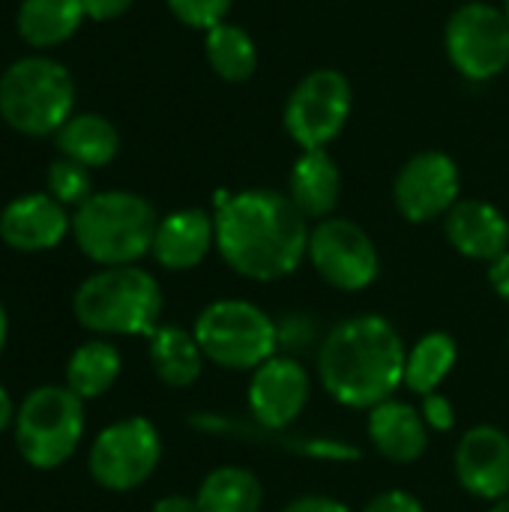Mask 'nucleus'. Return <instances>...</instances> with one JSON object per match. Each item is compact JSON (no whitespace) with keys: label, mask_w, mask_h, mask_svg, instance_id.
Here are the masks:
<instances>
[{"label":"nucleus","mask_w":509,"mask_h":512,"mask_svg":"<svg viewBox=\"0 0 509 512\" xmlns=\"http://www.w3.org/2000/svg\"><path fill=\"white\" fill-rule=\"evenodd\" d=\"M12 423H15V408H12V399H9V393L0 387V432H6Z\"/></svg>","instance_id":"obj_37"},{"label":"nucleus","mask_w":509,"mask_h":512,"mask_svg":"<svg viewBox=\"0 0 509 512\" xmlns=\"http://www.w3.org/2000/svg\"><path fill=\"white\" fill-rule=\"evenodd\" d=\"M459 486L477 501H501L509 495V435L498 426L468 429L453 456Z\"/></svg>","instance_id":"obj_15"},{"label":"nucleus","mask_w":509,"mask_h":512,"mask_svg":"<svg viewBox=\"0 0 509 512\" xmlns=\"http://www.w3.org/2000/svg\"><path fill=\"white\" fill-rule=\"evenodd\" d=\"M6 336H9V318H6V309H3V303H0V351H3V345H6Z\"/></svg>","instance_id":"obj_38"},{"label":"nucleus","mask_w":509,"mask_h":512,"mask_svg":"<svg viewBox=\"0 0 509 512\" xmlns=\"http://www.w3.org/2000/svg\"><path fill=\"white\" fill-rule=\"evenodd\" d=\"M162 459V438L147 417H126L102 429L90 447V477L108 492L144 486Z\"/></svg>","instance_id":"obj_8"},{"label":"nucleus","mask_w":509,"mask_h":512,"mask_svg":"<svg viewBox=\"0 0 509 512\" xmlns=\"http://www.w3.org/2000/svg\"><path fill=\"white\" fill-rule=\"evenodd\" d=\"M351 117V84L339 69H315L285 102V129L303 150H327Z\"/></svg>","instance_id":"obj_9"},{"label":"nucleus","mask_w":509,"mask_h":512,"mask_svg":"<svg viewBox=\"0 0 509 512\" xmlns=\"http://www.w3.org/2000/svg\"><path fill=\"white\" fill-rule=\"evenodd\" d=\"M234 0H168V9L183 21L186 27L195 30H210L225 21L228 9Z\"/></svg>","instance_id":"obj_30"},{"label":"nucleus","mask_w":509,"mask_h":512,"mask_svg":"<svg viewBox=\"0 0 509 512\" xmlns=\"http://www.w3.org/2000/svg\"><path fill=\"white\" fill-rule=\"evenodd\" d=\"M312 396V375L297 357L276 354L249 378V417L267 429H294Z\"/></svg>","instance_id":"obj_14"},{"label":"nucleus","mask_w":509,"mask_h":512,"mask_svg":"<svg viewBox=\"0 0 509 512\" xmlns=\"http://www.w3.org/2000/svg\"><path fill=\"white\" fill-rule=\"evenodd\" d=\"M204 48H207L210 69L231 84L249 81L258 69V48L252 42V36L237 24L222 21V24L210 27Z\"/></svg>","instance_id":"obj_27"},{"label":"nucleus","mask_w":509,"mask_h":512,"mask_svg":"<svg viewBox=\"0 0 509 512\" xmlns=\"http://www.w3.org/2000/svg\"><path fill=\"white\" fill-rule=\"evenodd\" d=\"M159 216L153 204L135 192H93L72 216L78 249L99 267H126L153 249Z\"/></svg>","instance_id":"obj_4"},{"label":"nucleus","mask_w":509,"mask_h":512,"mask_svg":"<svg viewBox=\"0 0 509 512\" xmlns=\"http://www.w3.org/2000/svg\"><path fill=\"white\" fill-rule=\"evenodd\" d=\"M459 360V345L450 333L444 330H432L426 336H420L411 348H408V360H405V387L411 393H417L420 399L429 393H438V387L447 381V375L453 372Z\"/></svg>","instance_id":"obj_25"},{"label":"nucleus","mask_w":509,"mask_h":512,"mask_svg":"<svg viewBox=\"0 0 509 512\" xmlns=\"http://www.w3.org/2000/svg\"><path fill=\"white\" fill-rule=\"evenodd\" d=\"M84 3V15L93 21H114L120 18L135 0H81Z\"/></svg>","instance_id":"obj_34"},{"label":"nucleus","mask_w":509,"mask_h":512,"mask_svg":"<svg viewBox=\"0 0 509 512\" xmlns=\"http://www.w3.org/2000/svg\"><path fill=\"white\" fill-rule=\"evenodd\" d=\"M420 414H423V420H426L429 432L444 435V432H453V426H456V405H453L447 396H441V393H429V396H423V402H420Z\"/></svg>","instance_id":"obj_31"},{"label":"nucleus","mask_w":509,"mask_h":512,"mask_svg":"<svg viewBox=\"0 0 509 512\" xmlns=\"http://www.w3.org/2000/svg\"><path fill=\"white\" fill-rule=\"evenodd\" d=\"M366 435L381 459L393 465H414L429 450V426L411 402L387 399L369 411Z\"/></svg>","instance_id":"obj_18"},{"label":"nucleus","mask_w":509,"mask_h":512,"mask_svg":"<svg viewBox=\"0 0 509 512\" xmlns=\"http://www.w3.org/2000/svg\"><path fill=\"white\" fill-rule=\"evenodd\" d=\"M363 512H426L423 504L411 495V492H402V489H387L381 495H375Z\"/></svg>","instance_id":"obj_32"},{"label":"nucleus","mask_w":509,"mask_h":512,"mask_svg":"<svg viewBox=\"0 0 509 512\" xmlns=\"http://www.w3.org/2000/svg\"><path fill=\"white\" fill-rule=\"evenodd\" d=\"M66 231H72V219L66 207L42 192L21 195L9 201L0 213V237L15 252H45L54 249Z\"/></svg>","instance_id":"obj_16"},{"label":"nucleus","mask_w":509,"mask_h":512,"mask_svg":"<svg viewBox=\"0 0 509 512\" xmlns=\"http://www.w3.org/2000/svg\"><path fill=\"white\" fill-rule=\"evenodd\" d=\"M405 360L408 345L402 333L375 312L351 315L330 327L315 354L324 393L351 411H372L396 399V390L405 387Z\"/></svg>","instance_id":"obj_2"},{"label":"nucleus","mask_w":509,"mask_h":512,"mask_svg":"<svg viewBox=\"0 0 509 512\" xmlns=\"http://www.w3.org/2000/svg\"><path fill=\"white\" fill-rule=\"evenodd\" d=\"M459 186V165L441 150H423L399 168L393 201L408 222L426 225L456 207Z\"/></svg>","instance_id":"obj_13"},{"label":"nucleus","mask_w":509,"mask_h":512,"mask_svg":"<svg viewBox=\"0 0 509 512\" xmlns=\"http://www.w3.org/2000/svg\"><path fill=\"white\" fill-rule=\"evenodd\" d=\"M147 354H150V366L156 378L177 390L192 387L204 372V351L195 333L174 327V324H159L153 330Z\"/></svg>","instance_id":"obj_21"},{"label":"nucleus","mask_w":509,"mask_h":512,"mask_svg":"<svg viewBox=\"0 0 509 512\" xmlns=\"http://www.w3.org/2000/svg\"><path fill=\"white\" fill-rule=\"evenodd\" d=\"M204 360L228 372H255L279 354L276 318L249 300H213L192 327Z\"/></svg>","instance_id":"obj_6"},{"label":"nucleus","mask_w":509,"mask_h":512,"mask_svg":"<svg viewBox=\"0 0 509 512\" xmlns=\"http://www.w3.org/2000/svg\"><path fill=\"white\" fill-rule=\"evenodd\" d=\"M120 369H123L120 351L105 339H93L72 351L66 363V387L81 399H96L117 384Z\"/></svg>","instance_id":"obj_26"},{"label":"nucleus","mask_w":509,"mask_h":512,"mask_svg":"<svg viewBox=\"0 0 509 512\" xmlns=\"http://www.w3.org/2000/svg\"><path fill=\"white\" fill-rule=\"evenodd\" d=\"M72 108L75 81L51 57H21L0 75V117L21 135H57Z\"/></svg>","instance_id":"obj_5"},{"label":"nucleus","mask_w":509,"mask_h":512,"mask_svg":"<svg viewBox=\"0 0 509 512\" xmlns=\"http://www.w3.org/2000/svg\"><path fill=\"white\" fill-rule=\"evenodd\" d=\"M195 504L198 512H261L264 486L252 471L240 465H222L201 480Z\"/></svg>","instance_id":"obj_24"},{"label":"nucleus","mask_w":509,"mask_h":512,"mask_svg":"<svg viewBox=\"0 0 509 512\" xmlns=\"http://www.w3.org/2000/svg\"><path fill=\"white\" fill-rule=\"evenodd\" d=\"M447 57L471 81L498 78L509 66V21L489 3H465L447 21Z\"/></svg>","instance_id":"obj_11"},{"label":"nucleus","mask_w":509,"mask_h":512,"mask_svg":"<svg viewBox=\"0 0 509 512\" xmlns=\"http://www.w3.org/2000/svg\"><path fill=\"white\" fill-rule=\"evenodd\" d=\"M342 192V177L327 150H303L288 177V198L306 219H330Z\"/></svg>","instance_id":"obj_20"},{"label":"nucleus","mask_w":509,"mask_h":512,"mask_svg":"<svg viewBox=\"0 0 509 512\" xmlns=\"http://www.w3.org/2000/svg\"><path fill=\"white\" fill-rule=\"evenodd\" d=\"M210 249H216L213 213L189 207L159 219L150 255L156 258L159 267L171 273H183L198 267L210 255Z\"/></svg>","instance_id":"obj_19"},{"label":"nucleus","mask_w":509,"mask_h":512,"mask_svg":"<svg viewBox=\"0 0 509 512\" xmlns=\"http://www.w3.org/2000/svg\"><path fill=\"white\" fill-rule=\"evenodd\" d=\"M48 195L57 198L63 207H81L93 195L90 168L81 165V162H72V159L60 156L48 168Z\"/></svg>","instance_id":"obj_29"},{"label":"nucleus","mask_w":509,"mask_h":512,"mask_svg":"<svg viewBox=\"0 0 509 512\" xmlns=\"http://www.w3.org/2000/svg\"><path fill=\"white\" fill-rule=\"evenodd\" d=\"M489 285L504 303H509V252L489 264Z\"/></svg>","instance_id":"obj_35"},{"label":"nucleus","mask_w":509,"mask_h":512,"mask_svg":"<svg viewBox=\"0 0 509 512\" xmlns=\"http://www.w3.org/2000/svg\"><path fill=\"white\" fill-rule=\"evenodd\" d=\"M189 426L207 435H225L240 444L276 450L285 456H300V459H315V462H336V465H351L360 459V447L345 441V438H324V435H306L294 429H267L255 423L252 417L240 414H219V411H198L189 417Z\"/></svg>","instance_id":"obj_12"},{"label":"nucleus","mask_w":509,"mask_h":512,"mask_svg":"<svg viewBox=\"0 0 509 512\" xmlns=\"http://www.w3.org/2000/svg\"><path fill=\"white\" fill-rule=\"evenodd\" d=\"M324 342V333H321V324L312 312H285L282 318H276V348L279 354L285 357H303L309 351L318 354Z\"/></svg>","instance_id":"obj_28"},{"label":"nucleus","mask_w":509,"mask_h":512,"mask_svg":"<svg viewBox=\"0 0 509 512\" xmlns=\"http://www.w3.org/2000/svg\"><path fill=\"white\" fill-rule=\"evenodd\" d=\"M282 512H351V507L336 498H327V495H303V498H294L291 504H285Z\"/></svg>","instance_id":"obj_33"},{"label":"nucleus","mask_w":509,"mask_h":512,"mask_svg":"<svg viewBox=\"0 0 509 512\" xmlns=\"http://www.w3.org/2000/svg\"><path fill=\"white\" fill-rule=\"evenodd\" d=\"M150 512H198L195 498H186V495H165L153 504Z\"/></svg>","instance_id":"obj_36"},{"label":"nucleus","mask_w":509,"mask_h":512,"mask_svg":"<svg viewBox=\"0 0 509 512\" xmlns=\"http://www.w3.org/2000/svg\"><path fill=\"white\" fill-rule=\"evenodd\" d=\"M504 15H507V21H509V0H507V6H504Z\"/></svg>","instance_id":"obj_40"},{"label":"nucleus","mask_w":509,"mask_h":512,"mask_svg":"<svg viewBox=\"0 0 509 512\" xmlns=\"http://www.w3.org/2000/svg\"><path fill=\"white\" fill-rule=\"evenodd\" d=\"M444 234L450 246L471 261L492 264L509 252L507 216L495 204L480 198L456 201V207L444 216Z\"/></svg>","instance_id":"obj_17"},{"label":"nucleus","mask_w":509,"mask_h":512,"mask_svg":"<svg viewBox=\"0 0 509 512\" xmlns=\"http://www.w3.org/2000/svg\"><path fill=\"white\" fill-rule=\"evenodd\" d=\"M84 435V399L69 387H39L27 393L15 414V447L39 471H54L72 459Z\"/></svg>","instance_id":"obj_7"},{"label":"nucleus","mask_w":509,"mask_h":512,"mask_svg":"<svg viewBox=\"0 0 509 512\" xmlns=\"http://www.w3.org/2000/svg\"><path fill=\"white\" fill-rule=\"evenodd\" d=\"M57 150L87 168L108 165L120 150V135L102 114H72L54 135Z\"/></svg>","instance_id":"obj_23"},{"label":"nucleus","mask_w":509,"mask_h":512,"mask_svg":"<svg viewBox=\"0 0 509 512\" xmlns=\"http://www.w3.org/2000/svg\"><path fill=\"white\" fill-rule=\"evenodd\" d=\"M489 512H509V495L507 498H501V501H495V504H492V510Z\"/></svg>","instance_id":"obj_39"},{"label":"nucleus","mask_w":509,"mask_h":512,"mask_svg":"<svg viewBox=\"0 0 509 512\" xmlns=\"http://www.w3.org/2000/svg\"><path fill=\"white\" fill-rule=\"evenodd\" d=\"M162 306L159 282L135 264L102 267L72 297L78 324L99 336H153Z\"/></svg>","instance_id":"obj_3"},{"label":"nucleus","mask_w":509,"mask_h":512,"mask_svg":"<svg viewBox=\"0 0 509 512\" xmlns=\"http://www.w3.org/2000/svg\"><path fill=\"white\" fill-rule=\"evenodd\" d=\"M81 0H21L18 6V36L33 48L63 45L84 21Z\"/></svg>","instance_id":"obj_22"},{"label":"nucleus","mask_w":509,"mask_h":512,"mask_svg":"<svg viewBox=\"0 0 509 512\" xmlns=\"http://www.w3.org/2000/svg\"><path fill=\"white\" fill-rule=\"evenodd\" d=\"M306 261L336 291H366L381 273V255L372 237L351 219H321L309 231Z\"/></svg>","instance_id":"obj_10"},{"label":"nucleus","mask_w":509,"mask_h":512,"mask_svg":"<svg viewBox=\"0 0 509 512\" xmlns=\"http://www.w3.org/2000/svg\"><path fill=\"white\" fill-rule=\"evenodd\" d=\"M213 222L222 261L243 279L279 282L306 261L312 228L285 192H219Z\"/></svg>","instance_id":"obj_1"}]
</instances>
